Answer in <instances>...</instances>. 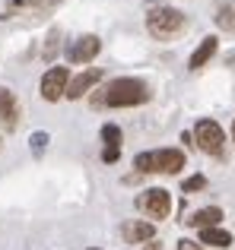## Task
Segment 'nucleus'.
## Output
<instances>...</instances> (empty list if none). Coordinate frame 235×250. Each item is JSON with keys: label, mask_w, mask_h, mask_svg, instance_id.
<instances>
[{"label": "nucleus", "mask_w": 235, "mask_h": 250, "mask_svg": "<svg viewBox=\"0 0 235 250\" xmlns=\"http://www.w3.org/2000/svg\"><path fill=\"white\" fill-rule=\"evenodd\" d=\"M149 85L143 80H134V76H121V80H112L102 89V95H95V104H108V108H134V104L149 102Z\"/></svg>", "instance_id": "nucleus-1"}, {"label": "nucleus", "mask_w": 235, "mask_h": 250, "mask_svg": "<svg viewBox=\"0 0 235 250\" xmlns=\"http://www.w3.org/2000/svg\"><path fill=\"white\" fill-rule=\"evenodd\" d=\"M185 13L175 10V6H156V10L146 13V29L153 38L159 42H168V38H178L185 32Z\"/></svg>", "instance_id": "nucleus-2"}, {"label": "nucleus", "mask_w": 235, "mask_h": 250, "mask_svg": "<svg viewBox=\"0 0 235 250\" xmlns=\"http://www.w3.org/2000/svg\"><path fill=\"white\" fill-rule=\"evenodd\" d=\"M134 165L143 174H178L185 168V152L181 149H156V152H140L134 159Z\"/></svg>", "instance_id": "nucleus-3"}, {"label": "nucleus", "mask_w": 235, "mask_h": 250, "mask_svg": "<svg viewBox=\"0 0 235 250\" xmlns=\"http://www.w3.org/2000/svg\"><path fill=\"white\" fill-rule=\"evenodd\" d=\"M194 143L200 146V152L207 155H223L226 149V136H223V127L216 121H200L194 127Z\"/></svg>", "instance_id": "nucleus-4"}, {"label": "nucleus", "mask_w": 235, "mask_h": 250, "mask_svg": "<svg viewBox=\"0 0 235 250\" xmlns=\"http://www.w3.org/2000/svg\"><path fill=\"white\" fill-rule=\"evenodd\" d=\"M137 206H140V212H146L149 219H168V212H172V196H168V190L162 187H153V190H143L140 200H137Z\"/></svg>", "instance_id": "nucleus-5"}, {"label": "nucleus", "mask_w": 235, "mask_h": 250, "mask_svg": "<svg viewBox=\"0 0 235 250\" xmlns=\"http://www.w3.org/2000/svg\"><path fill=\"white\" fill-rule=\"evenodd\" d=\"M67 85H70V73L67 67H51L42 76V98L45 102H57V98H67Z\"/></svg>", "instance_id": "nucleus-6"}, {"label": "nucleus", "mask_w": 235, "mask_h": 250, "mask_svg": "<svg viewBox=\"0 0 235 250\" xmlns=\"http://www.w3.org/2000/svg\"><path fill=\"white\" fill-rule=\"evenodd\" d=\"M102 51V42H99V35H80L73 44L67 48V57H70V63H89L95 54Z\"/></svg>", "instance_id": "nucleus-7"}, {"label": "nucleus", "mask_w": 235, "mask_h": 250, "mask_svg": "<svg viewBox=\"0 0 235 250\" xmlns=\"http://www.w3.org/2000/svg\"><path fill=\"white\" fill-rule=\"evenodd\" d=\"M0 127L6 133H13L19 127V102L6 85H0Z\"/></svg>", "instance_id": "nucleus-8"}, {"label": "nucleus", "mask_w": 235, "mask_h": 250, "mask_svg": "<svg viewBox=\"0 0 235 250\" xmlns=\"http://www.w3.org/2000/svg\"><path fill=\"white\" fill-rule=\"evenodd\" d=\"M102 70L99 67H89V70H83L80 76H76V80H70V85H67V98H83L86 95L89 89H93L95 83H102Z\"/></svg>", "instance_id": "nucleus-9"}, {"label": "nucleus", "mask_w": 235, "mask_h": 250, "mask_svg": "<svg viewBox=\"0 0 235 250\" xmlns=\"http://www.w3.org/2000/svg\"><path fill=\"white\" fill-rule=\"evenodd\" d=\"M121 234H124L127 244H149L156 238V225L153 222H127L121 228Z\"/></svg>", "instance_id": "nucleus-10"}, {"label": "nucleus", "mask_w": 235, "mask_h": 250, "mask_svg": "<svg viewBox=\"0 0 235 250\" xmlns=\"http://www.w3.org/2000/svg\"><path fill=\"white\" fill-rule=\"evenodd\" d=\"M219 222H223V209L219 206H207V209H197L191 219H185V225L204 231V228H219Z\"/></svg>", "instance_id": "nucleus-11"}, {"label": "nucleus", "mask_w": 235, "mask_h": 250, "mask_svg": "<svg viewBox=\"0 0 235 250\" xmlns=\"http://www.w3.org/2000/svg\"><path fill=\"white\" fill-rule=\"evenodd\" d=\"M216 48H219V42H216L213 35H207L204 42L197 44V51L191 54V61H188V67H191V70H200V67H207V63H210V57L216 54Z\"/></svg>", "instance_id": "nucleus-12"}, {"label": "nucleus", "mask_w": 235, "mask_h": 250, "mask_svg": "<svg viewBox=\"0 0 235 250\" xmlns=\"http://www.w3.org/2000/svg\"><path fill=\"white\" fill-rule=\"evenodd\" d=\"M64 0H10V10H19V13H51Z\"/></svg>", "instance_id": "nucleus-13"}, {"label": "nucleus", "mask_w": 235, "mask_h": 250, "mask_svg": "<svg viewBox=\"0 0 235 250\" xmlns=\"http://www.w3.org/2000/svg\"><path fill=\"white\" fill-rule=\"evenodd\" d=\"M213 19H216V25L223 32H235V0H219Z\"/></svg>", "instance_id": "nucleus-14"}, {"label": "nucleus", "mask_w": 235, "mask_h": 250, "mask_svg": "<svg viewBox=\"0 0 235 250\" xmlns=\"http://www.w3.org/2000/svg\"><path fill=\"white\" fill-rule=\"evenodd\" d=\"M200 244L229 247V244H232V234L226 231V228H204V231H200Z\"/></svg>", "instance_id": "nucleus-15"}, {"label": "nucleus", "mask_w": 235, "mask_h": 250, "mask_svg": "<svg viewBox=\"0 0 235 250\" xmlns=\"http://www.w3.org/2000/svg\"><path fill=\"white\" fill-rule=\"evenodd\" d=\"M102 140H105V149H121V127L118 124H105L102 127Z\"/></svg>", "instance_id": "nucleus-16"}, {"label": "nucleus", "mask_w": 235, "mask_h": 250, "mask_svg": "<svg viewBox=\"0 0 235 250\" xmlns=\"http://www.w3.org/2000/svg\"><path fill=\"white\" fill-rule=\"evenodd\" d=\"M204 187H207V177L194 174V177H188V181L181 184V193H194V190H204Z\"/></svg>", "instance_id": "nucleus-17"}, {"label": "nucleus", "mask_w": 235, "mask_h": 250, "mask_svg": "<svg viewBox=\"0 0 235 250\" xmlns=\"http://www.w3.org/2000/svg\"><path fill=\"white\" fill-rule=\"evenodd\" d=\"M57 42H61V32H51V35H48V44H45V61H54Z\"/></svg>", "instance_id": "nucleus-18"}, {"label": "nucleus", "mask_w": 235, "mask_h": 250, "mask_svg": "<svg viewBox=\"0 0 235 250\" xmlns=\"http://www.w3.org/2000/svg\"><path fill=\"white\" fill-rule=\"evenodd\" d=\"M178 250H204V247H200V241H188V238H181V241H178Z\"/></svg>", "instance_id": "nucleus-19"}, {"label": "nucleus", "mask_w": 235, "mask_h": 250, "mask_svg": "<svg viewBox=\"0 0 235 250\" xmlns=\"http://www.w3.org/2000/svg\"><path fill=\"white\" fill-rule=\"evenodd\" d=\"M118 155H121V149H105L102 159H105V162H118Z\"/></svg>", "instance_id": "nucleus-20"}, {"label": "nucleus", "mask_w": 235, "mask_h": 250, "mask_svg": "<svg viewBox=\"0 0 235 250\" xmlns=\"http://www.w3.org/2000/svg\"><path fill=\"white\" fill-rule=\"evenodd\" d=\"M146 250H162V244H156V241H149V244H146Z\"/></svg>", "instance_id": "nucleus-21"}, {"label": "nucleus", "mask_w": 235, "mask_h": 250, "mask_svg": "<svg viewBox=\"0 0 235 250\" xmlns=\"http://www.w3.org/2000/svg\"><path fill=\"white\" fill-rule=\"evenodd\" d=\"M232 143H235V121H232Z\"/></svg>", "instance_id": "nucleus-22"}, {"label": "nucleus", "mask_w": 235, "mask_h": 250, "mask_svg": "<svg viewBox=\"0 0 235 250\" xmlns=\"http://www.w3.org/2000/svg\"><path fill=\"white\" fill-rule=\"evenodd\" d=\"M93 250H95V247H93Z\"/></svg>", "instance_id": "nucleus-23"}]
</instances>
